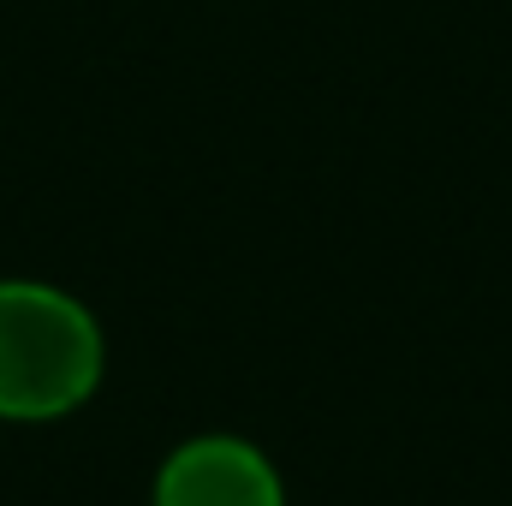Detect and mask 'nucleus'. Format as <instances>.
Returning a JSON list of instances; mask_svg holds the SVG:
<instances>
[{
	"label": "nucleus",
	"instance_id": "1",
	"mask_svg": "<svg viewBox=\"0 0 512 506\" xmlns=\"http://www.w3.org/2000/svg\"><path fill=\"white\" fill-rule=\"evenodd\" d=\"M108 370L102 322L48 280H0V417L54 423L78 411Z\"/></svg>",
	"mask_w": 512,
	"mask_h": 506
},
{
	"label": "nucleus",
	"instance_id": "2",
	"mask_svg": "<svg viewBox=\"0 0 512 506\" xmlns=\"http://www.w3.org/2000/svg\"><path fill=\"white\" fill-rule=\"evenodd\" d=\"M155 506H286L274 459L245 435H191L155 471Z\"/></svg>",
	"mask_w": 512,
	"mask_h": 506
}]
</instances>
